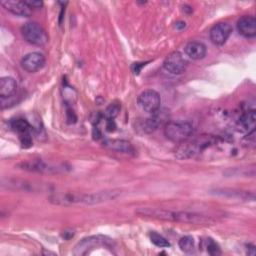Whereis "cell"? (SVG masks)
Segmentation results:
<instances>
[{"instance_id": "obj_7", "label": "cell", "mask_w": 256, "mask_h": 256, "mask_svg": "<svg viewBox=\"0 0 256 256\" xmlns=\"http://www.w3.org/2000/svg\"><path fill=\"white\" fill-rule=\"evenodd\" d=\"M137 103L143 111H145L149 114H153L160 109L161 97H160L159 93L156 92L155 90L148 89V90L143 91L138 96Z\"/></svg>"}, {"instance_id": "obj_5", "label": "cell", "mask_w": 256, "mask_h": 256, "mask_svg": "<svg viewBox=\"0 0 256 256\" xmlns=\"http://www.w3.org/2000/svg\"><path fill=\"white\" fill-rule=\"evenodd\" d=\"M23 38L35 46H43L48 42V35L45 29L37 22H27L21 27Z\"/></svg>"}, {"instance_id": "obj_22", "label": "cell", "mask_w": 256, "mask_h": 256, "mask_svg": "<svg viewBox=\"0 0 256 256\" xmlns=\"http://www.w3.org/2000/svg\"><path fill=\"white\" fill-rule=\"evenodd\" d=\"M24 3L30 9H39L43 6V2L39 1V0H24Z\"/></svg>"}, {"instance_id": "obj_23", "label": "cell", "mask_w": 256, "mask_h": 256, "mask_svg": "<svg viewBox=\"0 0 256 256\" xmlns=\"http://www.w3.org/2000/svg\"><path fill=\"white\" fill-rule=\"evenodd\" d=\"M106 127H107V130H108V131H114V129H115L114 120H107Z\"/></svg>"}, {"instance_id": "obj_18", "label": "cell", "mask_w": 256, "mask_h": 256, "mask_svg": "<svg viewBox=\"0 0 256 256\" xmlns=\"http://www.w3.org/2000/svg\"><path fill=\"white\" fill-rule=\"evenodd\" d=\"M150 240L151 242L156 245L157 247H160V248H166V247H169L170 246V243L168 242V240L163 237L162 235H160L159 233L157 232H151L150 233Z\"/></svg>"}, {"instance_id": "obj_4", "label": "cell", "mask_w": 256, "mask_h": 256, "mask_svg": "<svg viewBox=\"0 0 256 256\" xmlns=\"http://www.w3.org/2000/svg\"><path fill=\"white\" fill-rule=\"evenodd\" d=\"M214 139L209 135H202L199 136L196 139H193L192 141H184L181 143V145L178 147L176 154L177 157L180 159H186L191 158L195 156L196 154L203 151L205 148L209 147L211 144H213Z\"/></svg>"}, {"instance_id": "obj_19", "label": "cell", "mask_w": 256, "mask_h": 256, "mask_svg": "<svg viewBox=\"0 0 256 256\" xmlns=\"http://www.w3.org/2000/svg\"><path fill=\"white\" fill-rule=\"evenodd\" d=\"M180 249L184 252H191L194 249V239L191 236H184L178 243Z\"/></svg>"}, {"instance_id": "obj_20", "label": "cell", "mask_w": 256, "mask_h": 256, "mask_svg": "<svg viewBox=\"0 0 256 256\" xmlns=\"http://www.w3.org/2000/svg\"><path fill=\"white\" fill-rule=\"evenodd\" d=\"M120 111V105L118 103H111L104 111V117L106 120H114Z\"/></svg>"}, {"instance_id": "obj_24", "label": "cell", "mask_w": 256, "mask_h": 256, "mask_svg": "<svg viewBox=\"0 0 256 256\" xmlns=\"http://www.w3.org/2000/svg\"><path fill=\"white\" fill-rule=\"evenodd\" d=\"M185 22H183V21H179V22H177V23H175V27L177 28V29H183V28H185Z\"/></svg>"}, {"instance_id": "obj_15", "label": "cell", "mask_w": 256, "mask_h": 256, "mask_svg": "<svg viewBox=\"0 0 256 256\" xmlns=\"http://www.w3.org/2000/svg\"><path fill=\"white\" fill-rule=\"evenodd\" d=\"M255 110L250 109L245 111L237 121V128L241 132H251L255 127Z\"/></svg>"}, {"instance_id": "obj_1", "label": "cell", "mask_w": 256, "mask_h": 256, "mask_svg": "<svg viewBox=\"0 0 256 256\" xmlns=\"http://www.w3.org/2000/svg\"><path fill=\"white\" fill-rule=\"evenodd\" d=\"M136 213L143 217L165 220V221H177L184 223H192V224H207L213 222V220L208 216L184 212V211H171L167 209L161 208H151V207H142L136 210Z\"/></svg>"}, {"instance_id": "obj_12", "label": "cell", "mask_w": 256, "mask_h": 256, "mask_svg": "<svg viewBox=\"0 0 256 256\" xmlns=\"http://www.w3.org/2000/svg\"><path fill=\"white\" fill-rule=\"evenodd\" d=\"M238 32L246 37L253 38L256 36V19L252 15H244L237 21Z\"/></svg>"}, {"instance_id": "obj_14", "label": "cell", "mask_w": 256, "mask_h": 256, "mask_svg": "<svg viewBox=\"0 0 256 256\" xmlns=\"http://www.w3.org/2000/svg\"><path fill=\"white\" fill-rule=\"evenodd\" d=\"M185 54L192 60H200L205 57L207 48L202 42L191 41L188 42L184 47Z\"/></svg>"}, {"instance_id": "obj_9", "label": "cell", "mask_w": 256, "mask_h": 256, "mask_svg": "<svg viewBox=\"0 0 256 256\" xmlns=\"http://www.w3.org/2000/svg\"><path fill=\"white\" fill-rule=\"evenodd\" d=\"M11 128L18 133L20 142L24 148H28L32 145V126L25 119L18 118L11 121Z\"/></svg>"}, {"instance_id": "obj_21", "label": "cell", "mask_w": 256, "mask_h": 256, "mask_svg": "<svg viewBox=\"0 0 256 256\" xmlns=\"http://www.w3.org/2000/svg\"><path fill=\"white\" fill-rule=\"evenodd\" d=\"M206 243H207L206 248L210 255H217L220 253V248H219L218 244L216 242H214L212 239H207Z\"/></svg>"}, {"instance_id": "obj_2", "label": "cell", "mask_w": 256, "mask_h": 256, "mask_svg": "<svg viewBox=\"0 0 256 256\" xmlns=\"http://www.w3.org/2000/svg\"><path fill=\"white\" fill-rule=\"evenodd\" d=\"M116 193L112 192H100L96 194H65L58 195L52 198L57 204H74V203H85V204H95L101 203L114 199Z\"/></svg>"}, {"instance_id": "obj_11", "label": "cell", "mask_w": 256, "mask_h": 256, "mask_svg": "<svg viewBox=\"0 0 256 256\" xmlns=\"http://www.w3.org/2000/svg\"><path fill=\"white\" fill-rule=\"evenodd\" d=\"M45 65V57L42 53L31 52L26 54L21 60V67L28 73H35Z\"/></svg>"}, {"instance_id": "obj_17", "label": "cell", "mask_w": 256, "mask_h": 256, "mask_svg": "<svg viewBox=\"0 0 256 256\" xmlns=\"http://www.w3.org/2000/svg\"><path fill=\"white\" fill-rule=\"evenodd\" d=\"M105 145L114 150V151H117V152H121V153H126V154H134L135 152V149L134 147L132 146L131 143H129L128 141H125V140H110V141H107L105 143Z\"/></svg>"}, {"instance_id": "obj_3", "label": "cell", "mask_w": 256, "mask_h": 256, "mask_svg": "<svg viewBox=\"0 0 256 256\" xmlns=\"http://www.w3.org/2000/svg\"><path fill=\"white\" fill-rule=\"evenodd\" d=\"M194 133V127L190 122L170 121L164 125V135L175 143H182L188 140Z\"/></svg>"}, {"instance_id": "obj_8", "label": "cell", "mask_w": 256, "mask_h": 256, "mask_svg": "<svg viewBox=\"0 0 256 256\" xmlns=\"http://www.w3.org/2000/svg\"><path fill=\"white\" fill-rule=\"evenodd\" d=\"M186 66H187V62L185 58L178 51H174L170 53L163 62L164 69L167 72L174 75L182 74L186 70Z\"/></svg>"}, {"instance_id": "obj_6", "label": "cell", "mask_w": 256, "mask_h": 256, "mask_svg": "<svg viewBox=\"0 0 256 256\" xmlns=\"http://www.w3.org/2000/svg\"><path fill=\"white\" fill-rule=\"evenodd\" d=\"M99 247L112 248L113 242L111 239H109L105 236H102V235L89 236V237L82 239L80 242L77 243V245L75 246V249H74V254L75 255H86L92 249L99 248Z\"/></svg>"}, {"instance_id": "obj_10", "label": "cell", "mask_w": 256, "mask_h": 256, "mask_svg": "<svg viewBox=\"0 0 256 256\" xmlns=\"http://www.w3.org/2000/svg\"><path fill=\"white\" fill-rule=\"evenodd\" d=\"M232 32V27L230 24L227 22H220L215 24L210 32H209V37L210 40L213 44L221 46L223 45L229 38Z\"/></svg>"}, {"instance_id": "obj_16", "label": "cell", "mask_w": 256, "mask_h": 256, "mask_svg": "<svg viewBox=\"0 0 256 256\" xmlns=\"http://www.w3.org/2000/svg\"><path fill=\"white\" fill-rule=\"evenodd\" d=\"M17 91V82L12 77H3L0 80V98L14 96Z\"/></svg>"}, {"instance_id": "obj_13", "label": "cell", "mask_w": 256, "mask_h": 256, "mask_svg": "<svg viewBox=\"0 0 256 256\" xmlns=\"http://www.w3.org/2000/svg\"><path fill=\"white\" fill-rule=\"evenodd\" d=\"M1 5L10 13L21 16L28 17L31 15V9L24 3V1H13V0H3Z\"/></svg>"}]
</instances>
